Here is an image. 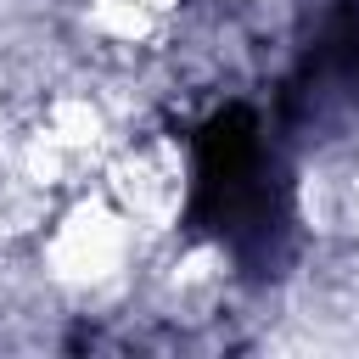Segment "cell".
Instances as JSON below:
<instances>
[{
	"label": "cell",
	"mask_w": 359,
	"mask_h": 359,
	"mask_svg": "<svg viewBox=\"0 0 359 359\" xmlns=\"http://www.w3.org/2000/svg\"><path fill=\"white\" fill-rule=\"evenodd\" d=\"M185 224L236 258L247 275H275L297 236V180L280 129L258 107H219L191 140Z\"/></svg>",
	"instance_id": "cell-1"
},
{
	"label": "cell",
	"mask_w": 359,
	"mask_h": 359,
	"mask_svg": "<svg viewBox=\"0 0 359 359\" xmlns=\"http://www.w3.org/2000/svg\"><path fill=\"white\" fill-rule=\"evenodd\" d=\"M359 118V0H325L280 84V135H331Z\"/></svg>",
	"instance_id": "cell-2"
}]
</instances>
